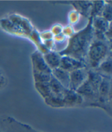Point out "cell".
<instances>
[{
    "instance_id": "cell-1",
    "label": "cell",
    "mask_w": 112,
    "mask_h": 132,
    "mask_svg": "<svg viewBox=\"0 0 112 132\" xmlns=\"http://www.w3.org/2000/svg\"><path fill=\"white\" fill-rule=\"evenodd\" d=\"M92 18L90 19L89 23L84 29L72 37L69 42L68 46L65 50L62 51L59 54L65 55L73 57L79 61L82 59L88 53L92 40Z\"/></svg>"
},
{
    "instance_id": "cell-2",
    "label": "cell",
    "mask_w": 112,
    "mask_h": 132,
    "mask_svg": "<svg viewBox=\"0 0 112 132\" xmlns=\"http://www.w3.org/2000/svg\"><path fill=\"white\" fill-rule=\"evenodd\" d=\"M108 47L105 42L101 40L95 41L90 45L88 54L90 63L93 67H97L102 60L105 59L107 54Z\"/></svg>"
},
{
    "instance_id": "cell-3",
    "label": "cell",
    "mask_w": 112,
    "mask_h": 132,
    "mask_svg": "<svg viewBox=\"0 0 112 132\" xmlns=\"http://www.w3.org/2000/svg\"><path fill=\"white\" fill-rule=\"evenodd\" d=\"M88 73L84 69H77L70 73V86L71 90L76 91L77 89L87 79Z\"/></svg>"
},
{
    "instance_id": "cell-4",
    "label": "cell",
    "mask_w": 112,
    "mask_h": 132,
    "mask_svg": "<svg viewBox=\"0 0 112 132\" xmlns=\"http://www.w3.org/2000/svg\"><path fill=\"white\" fill-rule=\"evenodd\" d=\"M84 64L82 61H79L73 57L68 56H64L61 58L60 61V68L64 70L68 71V72L77 70V69L83 68L84 67Z\"/></svg>"
},
{
    "instance_id": "cell-5",
    "label": "cell",
    "mask_w": 112,
    "mask_h": 132,
    "mask_svg": "<svg viewBox=\"0 0 112 132\" xmlns=\"http://www.w3.org/2000/svg\"><path fill=\"white\" fill-rule=\"evenodd\" d=\"M32 61L35 72L52 73L51 69L45 61L43 56L39 53H35L32 56Z\"/></svg>"
},
{
    "instance_id": "cell-6",
    "label": "cell",
    "mask_w": 112,
    "mask_h": 132,
    "mask_svg": "<svg viewBox=\"0 0 112 132\" xmlns=\"http://www.w3.org/2000/svg\"><path fill=\"white\" fill-rule=\"evenodd\" d=\"M52 72L65 88H68L70 86V72L60 68L54 69Z\"/></svg>"
},
{
    "instance_id": "cell-7",
    "label": "cell",
    "mask_w": 112,
    "mask_h": 132,
    "mask_svg": "<svg viewBox=\"0 0 112 132\" xmlns=\"http://www.w3.org/2000/svg\"><path fill=\"white\" fill-rule=\"evenodd\" d=\"M43 59L50 69L52 68L54 70V69L59 68L61 56L59 54L54 52L48 53L44 56Z\"/></svg>"
},
{
    "instance_id": "cell-8",
    "label": "cell",
    "mask_w": 112,
    "mask_h": 132,
    "mask_svg": "<svg viewBox=\"0 0 112 132\" xmlns=\"http://www.w3.org/2000/svg\"><path fill=\"white\" fill-rule=\"evenodd\" d=\"M49 84L50 86L51 91L55 94V95L58 96L59 97H62V95L67 92L66 88H65L63 85L58 81L54 76L52 75L51 79L49 82Z\"/></svg>"
},
{
    "instance_id": "cell-9",
    "label": "cell",
    "mask_w": 112,
    "mask_h": 132,
    "mask_svg": "<svg viewBox=\"0 0 112 132\" xmlns=\"http://www.w3.org/2000/svg\"><path fill=\"white\" fill-rule=\"evenodd\" d=\"M76 93L79 94H82L83 95L87 96V97H92L94 96L96 93H98L95 91V90L92 86V85L90 84V82L86 79L82 84L76 90Z\"/></svg>"
},
{
    "instance_id": "cell-10",
    "label": "cell",
    "mask_w": 112,
    "mask_h": 132,
    "mask_svg": "<svg viewBox=\"0 0 112 132\" xmlns=\"http://www.w3.org/2000/svg\"><path fill=\"white\" fill-rule=\"evenodd\" d=\"M87 79L92 85V86L93 87V88L95 90V91L98 93L99 87H100V85L102 80V78L100 75H99L98 73L93 72V71H90L88 73Z\"/></svg>"
},
{
    "instance_id": "cell-11",
    "label": "cell",
    "mask_w": 112,
    "mask_h": 132,
    "mask_svg": "<svg viewBox=\"0 0 112 132\" xmlns=\"http://www.w3.org/2000/svg\"><path fill=\"white\" fill-rule=\"evenodd\" d=\"M94 26L95 27L97 31L99 32H106L109 23L108 21L105 19L100 17H96L94 20Z\"/></svg>"
},
{
    "instance_id": "cell-12",
    "label": "cell",
    "mask_w": 112,
    "mask_h": 132,
    "mask_svg": "<svg viewBox=\"0 0 112 132\" xmlns=\"http://www.w3.org/2000/svg\"><path fill=\"white\" fill-rule=\"evenodd\" d=\"M36 88L43 97L50 96L52 91L49 83H36Z\"/></svg>"
},
{
    "instance_id": "cell-13",
    "label": "cell",
    "mask_w": 112,
    "mask_h": 132,
    "mask_svg": "<svg viewBox=\"0 0 112 132\" xmlns=\"http://www.w3.org/2000/svg\"><path fill=\"white\" fill-rule=\"evenodd\" d=\"M34 77L37 83H49L52 77V73L34 72Z\"/></svg>"
},
{
    "instance_id": "cell-14",
    "label": "cell",
    "mask_w": 112,
    "mask_h": 132,
    "mask_svg": "<svg viewBox=\"0 0 112 132\" xmlns=\"http://www.w3.org/2000/svg\"><path fill=\"white\" fill-rule=\"evenodd\" d=\"M110 89V83L109 81L107 79H102L101 82L100 87H99L98 92L100 93L101 95L105 96L108 93V92Z\"/></svg>"
},
{
    "instance_id": "cell-15",
    "label": "cell",
    "mask_w": 112,
    "mask_h": 132,
    "mask_svg": "<svg viewBox=\"0 0 112 132\" xmlns=\"http://www.w3.org/2000/svg\"><path fill=\"white\" fill-rule=\"evenodd\" d=\"M103 18L106 20H111V6L110 4L107 5L104 8L103 11Z\"/></svg>"
},
{
    "instance_id": "cell-16",
    "label": "cell",
    "mask_w": 112,
    "mask_h": 132,
    "mask_svg": "<svg viewBox=\"0 0 112 132\" xmlns=\"http://www.w3.org/2000/svg\"><path fill=\"white\" fill-rule=\"evenodd\" d=\"M100 68L102 71L110 73L111 72V60H107L101 64Z\"/></svg>"
},
{
    "instance_id": "cell-17",
    "label": "cell",
    "mask_w": 112,
    "mask_h": 132,
    "mask_svg": "<svg viewBox=\"0 0 112 132\" xmlns=\"http://www.w3.org/2000/svg\"><path fill=\"white\" fill-rule=\"evenodd\" d=\"M95 3H97V4H95L93 11L94 13H99L101 11V9H102V4H100V2H96Z\"/></svg>"
},
{
    "instance_id": "cell-18",
    "label": "cell",
    "mask_w": 112,
    "mask_h": 132,
    "mask_svg": "<svg viewBox=\"0 0 112 132\" xmlns=\"http://www.w3.org/2000/svg\"><path fill=\"white\" fill-rule=\"evenodd\" d=\"M0 132H3V131H1V130H0Z\"/></svg>"
}]
</instances>
